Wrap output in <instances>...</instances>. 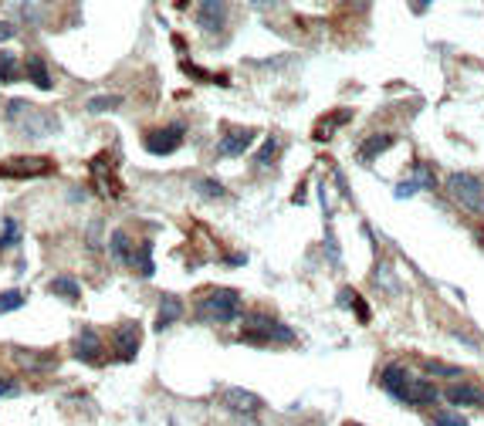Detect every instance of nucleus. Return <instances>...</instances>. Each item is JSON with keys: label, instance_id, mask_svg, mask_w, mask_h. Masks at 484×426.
Wrapping results in <instances>:
<instances>
[{"label": "nucleus", "instance_id": "1", "mask_svg": "<svg viewBox=\"0 0 484 426\" xmlns=\"http://www.w3.org/2000/svg\"><path fill=\"white\" fill-rule=\"evenodd\" d=\"M4 122L11 129H17L21 136H31V139H47L62 129V119L54 112L31 105L28 98H7L4 102Z\"/></svg>", "mask_w": 484, "mask_h": 426}, {"label": "nucleus", "instance_id": "2", "mask_svg": "<svg viewBox=\"0 0 484 426\" xmlns=\"http://www.w3.org/2000/svg\"><path fill=\"white\" fill-rule=\"evenodd\" d=\"M241 315V294L234 288H210L197 298V318L207 325H231Z\"/></svg>", "mask_w": 484, "mask_h": 426}, {"label": "nucleus", "instance_id": "3", "mask_svg": "<svg viewBox=\"0 0 484 426\" xmlns=\"http://www.w3.org/2000/svg\"><path fill=\"white\" fill-rule=\"evenodd\" d=\"M241 342H250V345H292L295 342V332L282 325L271 315H261V311H250L244 315V332H241Z\"/></svg>", "mask_w": 484, "mask_h": 426}, {"label": "nucleus", "instance_id": "4", "mask_svg": "<svg viewBox=\"0 0 484 426\" xmlns=\"http://www.w3.org/2000/svg\"><path fill=\"white\" fill-rule=\"evenodd\" d=\"M58 163L51 156H11L0 159V180H41L51 176Z\"/></svg>", "mask_w": 484, "mask_h": 426}, {"label": "nucleus", "instance_id": "5", "mask_svg": "<svg viewBox=\"0 0 484 426\" xmlns=\"http://www.w3.org/2000/svg\"><path fill=\"white\" fill-rule=\"evenodd\" d=\"M447 197L471 213H484V183L474 173H451L447 176Z\"/></svg>", "mask_w": 484, "mask_h": 426}, {"label": "nucleus", "instance_id": "6", "mask_svg": "<svg viewBox=\"0 0 484 426\" xmlns=\"http://www.w3.org/2000/svg\"><path fill=\"white\" fill-rule=\"evenodd\" d=\"M254 139H258V129H250V125H224L217 142V156L220 159H237V156H244L254 146Z\"/></svg>", "mask_w": 484, "mask_h": 426}, {"label": "nucleus", "instance_id": "7", "mask_svg": "<svg viewBox=\"0 0 484 426\" xmlns=\"http://www.w3.org/2000/svg\"><path fill=\"white\" fill-rule=\"evenodd\" d=\"M183 136H187V125L183 122H170V125H163V129H149L146 132V152H153V156H170L183 146Z\"/></svg>", "mask_w": 484, "mask_h": 426}, {"label": "nucleus", "instance_id": "8", "mask_svg": "<svg viewBox=\"0 0 484 426\" xmlns=\"http://www.w3.org/2000/svg\"><path fill=\"white\" fill-rule=\"evenodd\" d=\"M217 403L227 413H234V416H258V413L265 410L261 396L248 393V389H241V386H227V389H220V393H217Z\"/></svg>", "mask_w": 484, "mask_h": 426}, {"label": "nucleus", "instance_id": "9", "mask_svg": "<svg viewBox=\"0 0 484 426\" xmlns=\"http://www.w3.org/2000/svg\"><path fill=\"white\" fill-rule=\"evenodd\" d=\"M139 345H142V328L139 321H122L115 332H112V352L119 362H132L139 355Z\"/></svg>", "mask_w": 484, "mask_h": 426}, {"label": "nucleus", "instance_id": "10", "mask_svg": "<svg viewBox=\"0 0 484 426\" xmlns=\"http://www.w3.org/2000/svg\"><path fill=\"white\" fill-rule=\"evenodd\" d=\"M112 156L109 152H98L92 159V186L98 190V197H105V200H119V183H115V173H112Z\"/></svg>", "mask_w": 484, "mask_h": 426}, {"label": "nucleus", "instance_id": "11", "mask_svg": "<svg viewBox=\"0 0 484 426\" xmlns=\"http://www.w3.org/2000/svg\"><path fill=\"white\" fill-rule=\"evenodd\" d=\"M71 355L79 362H92V365H102L105 362V345L95 328H81L75 338H71Z\"/></svg>", "mask_w": 484, "mask_h": 426}, {"label": "nucleus", "instance_id": "12", "mask_svg": "<svg viewBox=\"0 0 484 426\" xmlns=\"http://www.w3.org/2000/svg\"><path fill=\"white\" fill-rule=\"evenodd\" d=\"M227 24V0H200L197 7V28L207 34H217Z\"/></svg>", "mask_w": 484, "mask_h": 426}, {"label": "nucleus", "instance_id": "13", "mask_svg": "<svg viewBox=\"0 0 484 426\" xmlns=\"http://www.w3.org/2000/svg\"><path fill=\"white\" fill-rule=\"evenodd\" d=\"M440 399V389L437 382L430 379H410V386H406V393L400 403H406V406H437Z\"/></svg>", "mask_w": 484, "mask_h": 426}, {"label": "nucleus", "instance_id": "14", "mask_svg": "<svg viewBox=\"0 0 484 426\" xmlns=\"http://www.w3.org/2000/svg\"><path fill=\"white\" fill-rule=\"evenodd\" d=\"M444 399L454 403V406H484V389L481 386H474V382H454L444 389Z\"/></svg>", "mask_w": 484, "mask_h": 426}, {"label": "nucleus", "instance_id": "15", "mask_svg": "<svg viewBox=\"0 0 484 426\" xmlns=\"http://www.w3.org/2000/svg\"><path fill=\"white\" fill-rule=\"evenodd\" d=\"M410 369H406L403 362H390L386 369H383V376H379V382H383V389L393 396V399H403L406 386H410Z\"/></svg>", "mask_w": 484, "mask_h": 426}, {"label": "nucleus", "instance_id": "16", "mask_svg": "<svg viewBox=\"0 0 484 426\" xmlns=\"http://www.w3.org/2000/svg\"><path fill=\"white\" fill-rule=\"evenodd\" d=\"M393 142H396V139H393L390 132H373V136L366 139V142H359V149H356V159H359L362 166H373L376 156H379V152H386Z\"/></svg>", "mask_w": 484, "mask_h": 426}, {"label": "nucleus", "instance_id": "17", "mask_svg": "<svg viewBox=\"0 0 484 426\" xmlns=\"http://www.w3.org/2000/svg\"><path fill=\"white\" fill-rule=\"evenodd\" d=\"M183 318V301L176 298V294H163L159 298V311H156V332H166L170 325H176V321Z\"/></svg>", "mask_w": 484, "mask_h": 426}, {"label": "nucleus", "instance_id": "18", "mask_svg": "<svg viewBox=\"0 0 484 426\" xmlns=\"http://www.w3.org/2000/svg\"><path fill=\"white\" fill-rule=\"evenodd\" d=\"M434 186H437L434 173H430V169H427V166L420 163V166L413 169V176H410V180H403L400 186H396V197L406 200V197H413L417 190H434Z\"/></svg>", "mask_w": 484, "mask_h": 426}, {"label": "nucleus", "instance_id": "19", "mask_svg": "<svg viewBox=\"0 0 484 426\" xmlns=\"http://www.w3.org/2000/svg\"><path fill=\"white\" fill-rule=\"evenodd\" d=\"M24 71H28V81H31L34 88H41V91L54 88V81H51V71H47V61L45 58L31 54V58H28V64H24Z\"/></svg>", "mask_w": 484, "mask_h": 426}, {"label": "nucleus", "instance_id": "20", "mask_svg": "<svg viewBox=\"0 0 484 426\" xmlns=\"http://www.w3.org/2000/svg\"><path fill=\"white\" fill-rule=\"evenodd\" d=\"M17 362L24 365V369H34V372H47V369H54L58 359L51 355V352H28V349H14Z\"/></svg>", "mask_w": 484, "mask_h": 426}, {"label": "nucleus", "instance_id": "21", "mask_svg": "<svg viewBox=\"0 0 484 426\" xmlns=\"http://www.w3.org/2000/svg\"><path fill=\"white\" fill-rule=\"evenodd\" d=\"M47 291H51V294H58V298H64V301H71V304L81 298V284L71 277V274H58V277L47 284Z\"/></svg>", "mask_w": 484, "mask_h": 426}, {"label": "nucleus", "instance_id": "22", "mask_svg": "<svg viewBox=\"0 0 484 426\" xmlns=\"http://www.w3.org/2000/svg\"><path fill=\"white\" fill-rule=\"evenodd\" d=\"M109 251H112V258H115V260L129 264V260H132V251H136V243H132V237L119 227V230H112V234H109Z\"/></svg>", "mask_w": 484, "mask_h": 426}, {"label": "nucleus", "instance_id": "23", "mask_svg": "<svg viewBox=\"0 0 484 426\" xmlns=\"http://www.w3.org/2000/svg\"><path fill=\"white\" fill-rule=\"evenodd\" d=\"M129 264H132L142 277H153V274H156V264H153V243L149 241L139 243V247L132 251V260H129Z\"/></svg>", "mask_w": 484, "mask_h": 426}, {"label": "nucleus", "instance_id": "24", "mask_svg": "<svg viewBox=\"0 0 484 426\" xmlns=\"http://www.w3.org/2000/svg\"><path fill=\"white\" fill-rule=\"evenodd\" d=\"M193 193L200 200H220V197H227V186L220 180H210V176H197L193 180Z\"/></svg>", "mask_w": 484, "mask_h": 426}, {"label": "nucleus", "instance_id": "25", "mask_svg": "<svg viewBox=\"0 0 484 426\" xmlns=\"http://www.w3.org/2000/svg\"><path fill=\"white\" fill-rule=\"evenodd\" d=\"M278 152H282V146H278V139L275 136H267L265 139V146L254 152V169H267L275 159H278Z\"/></svg>", "mask_w": 484, "mask_h": 426}, {"label": "nucleus", "instance_id": "26", "mask_svg": "<svg viewBox=\"0 0 484 426\" xmlns=\"http://www.w3.org/2000/svg\"><path fill=\"white\" fill-rule=\"evenodd\" d=\"M339 304H342V308H352V311L359 315L362 325L369 321V308H366V301H362V294H356L352 288H342V291H339Z\"/></svg>", "mask_w": 484, "mask_h": 426}, {"label": "nucleus", "instance_id": "27", "mask_svg": "<svg viewBox=\"0 0 484 426\" xmlns=\"http://www.w3.org/2000/svg\"><path fill=\"white\" fill-rule=\"evenodd\" d=\"M119 105H122V98H119V95H95V98H88V102H85V108H88V115L115 112Z\"/></svg>", "mask_w": 484, "mask_h": 426}, {"label": "nucleus", "instance_id": "28", "mask_svg": "<svg viewBox=\"0 0 484 426\" xmlns=\"http://www.w3.org/2000/svg\"><path fill=\"white\" fill-rule=\"evenodd\" d=\"M349 115H352L349 108H339V112H332V119L325 115V119L318 122V129H315V139H325V132L332 136V132H335L339 125H345V122H349Z\"/></svg>", "mask_w": 484, "mask_h": 426}, {"label": "nucleus", "instance_id": "29", "mask_svg": "<svg viewBox=\"0 0 484 426\" xmlns=\"http://www.w3.org/2000/svg\"><path fill=\"white\" fill-rule=\"evenodd\" d=\"M17 243H21V224H17L14 217H7V220H4V230H0V251L17 247Z\"/></svg>", "mask_w": 484, "mask_h": 426}, {"label": "nucleus", "instance_id": "30", "mask_svg": "<svg viewBox=\"0 0 484 426\" xmlns=\"http://www.w3.org/2000/svg\"><path fill=\"white\" fill-rule=\"evenodd\" d=\"M17 78H21V71H17V54L0 51V81L11 85V81H17Z\"/></svg>", "mask_w": 484, "mask_h": 426}, {"label": "nucleus", "instance_id": "31", "mask_svg": "<svg viewBox=\"0 0 484 426\" xmlns=\"http://www.w3.org/2000/svg\"><path fill=\"white\" fill-rule=\"evenodd\" d=\"M24 301H28V298H24V291H4V294H0V315H7V311H17V308H21Z\"/></svg>", "mask_w": 484, "mask_h": 426}, {"label": "nucleus", "instance_id": "32", "mask_svg": "<svg viewBox=\"0 0 484 426\" xmlns=\"http://www.w3.org/2000/svg\"><path fill=\"white\" fill-rule=\"evenodd\" d=\"M423 369H427L430 376H444V379H457V376H461V369H457V365H444V362H434V359H427V362H423Z\"/></svg>", "mask_w": 484, "mask_h": 426}, {"label": "nucleus", "instance_id": "33", "mask_svg": "<svg viewBox=\"0 0 484 426\" xmlns=\"http://www.w3.org/2000/svg\"><path fill=\"white\" fill-rule=\"evenodd\" d=\"M427 426H468V420H464L461 413H437Z\"/></svg>", "mask_w": 484, "mask_h": 426}, {"label": "nucleus", "instance_id": "34", "mask_svg": "<svg viewBox=\"0 0 484 426\" xmlns=\"http://www.w3.org/2000/svg\"><path fill=\"white\" fill-rule=\"evenodd\" d=\"M21 393V382L17 379H0V396H17Z\"/></svg>", "mask_w": 484, "mask_h": 426}, {"label": "nucleus", "instance_id": "35", "mask_svg": "<svg viewBox=\"0 0 484 426\" xmlns=\"http://www.w3.org/2000/svg\"><path fill=\"white\" fill-rule=\"evenodd\" d=\"M14 34H17V28L11 24V21H0V45H4V41H11Z\"/></svg>", "mask_w": 484, "mask_h": 426}, {"label": "nucleus", "instance_id": "36", "mask_svg": "<svg viewBox=\"0 0 484 426\" xmlns=\"http://www.w3.org/2000/svg\"><path fill=\"white\" fill-rule=\"evenodd\" d=\"M265 4H275V0H254V7H265Z\"/></svg>", "mask_w": 484, "mask_h": 426}, {"label": "nucleus", "instance_id": "37", "mask_svg": "<svg viewBox=\"0 0 484 426\" xmlns=\"http://www.w3.org/2000/svg\"><path fill=\"white\" fill-rule=\"evenodd\" d=\"M349 426H362V423H349Z\"/></svg>", "mask_w": 484, "mask_h": 426}]
</instances>
